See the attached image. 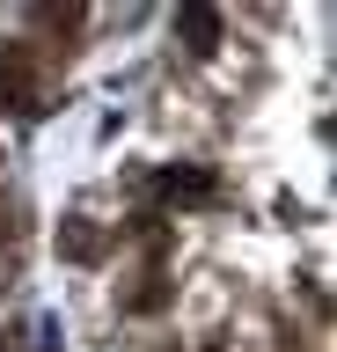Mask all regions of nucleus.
Listing matches in <instances>:
<instances>
[{
  "label": "nucleus",
  "mask_w": 337,
  "mask_h": 352,
  "mask_svg": "<svg viewBox=\"0 0 337 352\" xmlns=\"http://www.w3.org/2000/svg\"><path fill=\"white\" fill-rule=\"evenodd\" d=\"M103 250H111V235L95 228V220H59V257H73V264H103Z\"/></svg>",
  "instance_id": "nucleus-4"
},
{
  "label": "nucleus",
  "mask_w": 337,
  "mask_h": 352,
  "mask_svg": "<svg viewBox=\"0 0 337 352\" xmlns=\"http://www.w3.org/2000/svg\"><path fill=\"white\" fill-rule=\"evenodd\" d=\"M176 37L191 59H213L220 52V8H205V0H183L176 8Z\"/></svg>",
  "instance_id": "nucleus-3"
},
{
  "label": "nucleus",
  "mask_w": 337,
  "mask_h": 352,
  "mask_svg": "<svg viewBox=\"0 0 337 352\" xmlns=\"http://www.w3.org/2000/svg\"><path fill=\"white\" fill-rule=\"evenodd\" d=\"M154 198L161 206H220V176L198 169V162H176V169L154 176Z\"/></svg>",
  "instance_id": "nucleus-2"
},
{
  "label": "nucleus",
  "mask_w": 337,
  "mask_h": 352,
  "mask_svg": "<svg viewBox=\"0 0 337 352\" xmlns=\"http://www.w3.org/2000/svg\"><path fill=\"white\" fill-rule=\"evenodd\" d=\"M30 15L45 22V30H59V37H73V30H81V22H89V8H81V0H67V8H59V0H37V8H30Z\"/></svg>",
  "instance_id": "nucleus-6"
},
{
  "label": "nucleus",
  "mask_w": 337,
  "mask_h": 352,
  "mask_svg": "<svg viewBox=\"0 0 337 352\" xmlns=\"http://www.w3.org/2000/svg\"><path fill=\"white\" fill-rule=\"evenodd\" d=\"M198 352H227V345H198Z\"/></svg>",
  "instance_id": "nucleus-8"
},
{
  "label": "nucleus",
  "mask_w": 337,
  "mask_h": 352,
  "mask_svg": "<svg viewBox=\"0 0 337 352\" xmlns=\"http://www.w3.org/2000/svg\"><path fill=\"white\" fill-rule=\"evenodd\" d=\"M161 301H169V272H161V264H147V272H139V286L125 294V308H132V316H154Z\"/></svg>",
  "instance_id": "nucleus-5"
},
{
  "label": "nucleus",
  "mask_w": 337,
  "mask_h": 352,
  "mask_svg": "<svg viewBox=\"0 0 337 352\" xmlns=\"http://www.w3.org/2000/svg\"><path fill=\"white\" fill-rule=\"evenodd\" d=\"M0 110H15V118L45 110V59H37V44H0Z\"/></svg>",
  "instance_id": "nucleus-1"
},
{
  "label": "nucleus",
  "mask_w": 337,
  "mask_h": 352,
  "mask_svg": "<svg viewBox=\"0 0 337 352\" xmlns=\"http://www.w3.org/2000/svg\"><path fill=\"white\" fill-rule=\"evenodd\" d=\"M8 235H15V228H8V220H0V242H8Z\"/></svg>",
  "instance_id": "nucleus-7"
}]
</instances>
